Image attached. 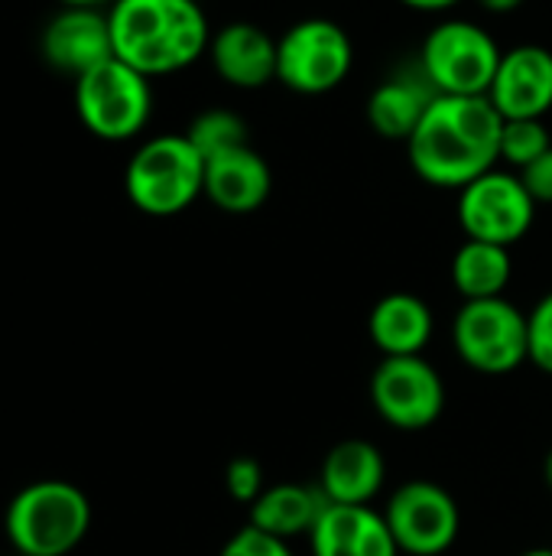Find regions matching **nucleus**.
I'll return each mask as SVG.
<instances>
[{
    "label": "nucleus",
    "instance_id": "obj_1",
    "mask_svg": "<svg viewBox=\"0 0 552 556\" xmlns=\"http://www.w3.org/2000/svg\"><path fill=\"white\" fill-rule=\"evenodd\" d=\"M504 117L485 94H439L407 140L410 169L433 189H465L501 163Z\"/></svg>",
    "mask_w": 552,
    "mask_h": 556
},
{
    "label": "nucleus",
    "instance_id": "obj_2",
    "mask_svg": "<svg viewBox=\"0 0 552 556\" xmlns=\"http://www.w3.org/2000/svg\"><path fill=\"white\" fill-rule=\"evenodd\" d=\"M107 23L114 59L146 78L185 72L211 46V23L198 0H114Z\"/></svg>",
    "mask_w": 552,
    "mask_h": 556
},
{
    "label": "nucleus",
    "instance_id": "obj_3",
    "mask_svg": "<svg viewBox=\"0 0 552 556\" xmlns=\"http://www.w3.org/2000/svg\"><path fill=\"white\" fill-rule=\"evenodd\" d=\"M91 531L88 495L65 479L23 485L7 511L3 534L20 556H68Z\"/></svg>",
    "mask_w": 552,
    "mask_h": 556
},
{
    "label": "nucleus",
    "instance_id": "obj_4",
    "mask_svg": "<svg viewBox=\"0 0 552 556\" xmlns=\"http://www.w3.org/2000/svg\"><path fill=\"white\" fill-rule=\"evenodd\" d=\"M124 192L150 218L182 215L205 195V156L185 134H156L130 153Z\"/></svg>",
    "mask_w": 552,
    "mask_h": 556
},
{
    "label": "nucleus",
    "instance_id": "obj_5",
    "mask_svg": "<svg viewBox=\"0 0 552 556\" xmlns=\"http://www.w3.org/2000/svg\"><path fill=\"white\" fill-rule=\"evenodd\" d=\"M75 114L104 143L137 140L153 121V78L120 59H107L75 78Z\"/></svg>",
    "mask_w": 552,
    "mask_h": 556
},
{
    "label": "nucleus",
    "instance_id": "obj_6",
    "mask_svg": "<svg viewBox=\"0 0 552 556\" xmlns=\"http://www.w3.org/2000/svg\"><path fill=\"white\" fill-rule=\"evenodd\" d=\"M355 42L332 16H306L277 39V81L296 94L319 98L348 81Z\"/></svg>",
    "mask_w": 552,
    "mask_h": 556
},
{
    "label": "nucleus",
    "instance_id": "obj_7",
    "mask_svg": "<svg viewBox=\"0 0 552 556\" xmlns=\"http://www.w3.org/2000/svg\"><path fill=\"white\" fill-rule=\"evenodd\" d=\"M504 49L498 39L472 20H442L436 23L416 55V65L439 94H488Z\"/></svg>",
    "mask_w": 552,
    "mask_h": 556
},
{
    "label": "nucleus",
    "instance_id": "obj_8",
    "mask_svg": "<svg viewBox=\"0 0 552 556\" xmlns=\"http://www.w3.org/2000/svg\"><path fill=\"white\" fill-rule=\"evenodd\" d=\"M452 349L478 375L501 378L530 362L527 313L508 296L465 300L452 319Z\"/></svg>",
    "mask_w": 552,
    "mask_h": 556
},
{
    "label": "nucleus",
    "instance_id": "obj_9",
    "mask_svg": "<svg viewBox=\"0 0 552 556\" xmlns=\"http://www.w3.org/2000/svg\"><path fill=\"white\" fill-rule=\"evenodd\" d=\"M381 515L400 556L449 554L462 534V508L455 495L433 479H410L397 485Z\"/></svg>",
    "mask_w": 552,
    "mask_h": 556
},
{
    "label": "nucleus",
    "instance_id": "obj_10",
    "mask_svg": "<svg viewBox=\"0 0 552 556\" xmlns=\"http://www.w3.org/2000/svg\"><path fill=\"white\" fill-rule=\"evenodd\" d=\"M537 208L540 205L527 192L521 173L495 166L491 173L459 189L455 218L465 238L514 248L517 241L530 235L537 222Z\"/></svg>",
    "mask_w": 552,
    "mask_h": 556
},
{
    "label": "nucleus",
    "instance_id": "obj_11",
    "mask_svg": "<svg viewBox=\"0 0 552 556\" xmlns=\"http://www.w3.org/2000/svg\"><path fill=\"white\" fill-rule=\"evenodd\" d=\"M368 394L377 417L400 433H423L446 410V381L423 355L381 358Z\"/></svg>",
    "mask_w": 552,
    "mask_h": 556
},
{
    "label": "nucleus",
    "instance_id": "obj_12",
    "mask_svg": "<svg viewBox=\"0 0 552 556\" xmlns=\"http://www.w3.org/2000/svg\"><path fill=\"white\" fill-rule=\"evenodd\" d=\"M39 55L42 62L65 75V78H81L94 65L114 59V42H111V23L107 10L98 7H59L39 33Z\"/></svg>",
    "mask_w": 552,
    "mask_h": 556
},
{
    "label": "nucleus",
    "instance_id": "obj_13",
    "mask_svg": "<svg viewBox=\"0 0 552 556\" xmlns=\"http://www.w3.org/2000/svg\"><path fill=\"white\" fill-rule=\"evenodd\" d=\"M485 98L504 121H547L552 111V49L540 42L504 49Z\"/></svg>",
    "mask_w": 552,
    "mask_h": 556
},
{
    "label": "nucleus",
    "instance_id": "obj_14",
    "mask_svg": "<svg viewBox=\"0 0 552 556\" xmlns=\"http://www.w3.org/2000/svg\"><path fill=\"white\" fill-rule=\"evenodd\" d=\"M208 59L215 75L231 88L257 91L277 81V39L251 20H234L215 29Z\"/></svg>",
    "mask_w": 552,
    "mask_h": 556
},
{
    "label": "nucleus",
    "instance_id": "obj_15",
    "mask_svg": "<svg viewBox=\"0 0 552 556\" xmlns=\"http://www.w3.org/2000/svg\"><path fill=\"white\" fill-rule=\"evenodd\" d=\"M273 169L251 143L205 160V199L224 215H251L267 205Z\"/></svg>",
    "mask_w": 552,
    "mask_h": 556
},
{
    "label": "nucleus",
    "instance_id": "obj_16",
    "mask_svg": "<svg viewBox=\"0 0 552 556\" xmlns=\"http://www.w3.org/2000/svg\"><path fill=\"white\" fill-rule=\"evenodd\" d=\"M312 556H400L381 511L371 505H329L309 534Z\"/></svg>",
    "mask_w": 552,
    "mask_h": 556
},
{
    "label": "nucleus",
    "instance_id": "obj_17",
    "mask_svg": "<svg viewBox=\"0 0 552 556\" xmlns=\"http://www.w3.org/2000/svg\"><path fill=\"white\" fill-rule=\"evenodd\" d=\"M387 482V459L371 440L335 443L319 469V492L329 505H371Z\"/></svg>",
    "mask_w": 552,
    "mask_h": 556
},
{
    "label": "nucleus",
    "instance_id": "obj_18",
    "mask_svg": "<svg viewBox=\"0 0 552 556\" xmlns=\"http://www.w3.org/2000/svg\"><path fill=\"white\" fill-rule=\"evenodd\" d=\"M439 98V91L429 85L420 65H403L394 75H387L368 98V124L384 140H410L429 104Z\"/></svg>",
    "mask_w": 552,
    "mask_h": 556
},
{
    "label": "nucleus",
    "instance_id": "obj_19",
    "mask_svg": "<svg viewBox=\"0 0 552 556\" xmlns=\"http://www.w3.org/2000/svg\"><path fill=\"white\" fill-rule=\"evenodd\" d=\"M433 332L436 316L429 303L407 290L381 296L368 313V336L384 358L423 355V349L433 342Z\"/></svg>",
    "mask_w": 552,
    "mask_h": 556
},
{
    "label": "nucleus",
    "instance_id": "obj_20",
    "mask_svg": "<svg viewBox=\"0 0 552 556\" xmlns=\"http://www.w3.org/2000/svg\"><path fill=\"white\" fill-rule=\"evenodd\" d=\"M325 508H329V502L319 492V485L280 482V485H267L264 495L247 508L251 511L247 525H254L257 531L273 534L280 541H296V538L312 534V528Z\"/></svg>",
    "mask_w": 552,
    "mask_h": 556
},
{
    "label": "nucleus",
    "instance_id": "obj_21",
    "mask_svg": "<svg viewBox=\"0 0 552 556\" xmlns=\"http://www.w3.org/2000/svg\"><path fill=\"white\" fill-rule=\"evenodd\" d=\"M452 287L459 290L462 300H495L504 296L511 277H514V261L511 248L488 244V241H472L455 251L452 257Z\"/></svg>",
    "mask_w": 552,
    "mask_h": 556
},
{
    "label": "nucleus",
    "instance_id": "obj_22",
    "mask_svg": "<svg viewBox=\"0 0 552 556\" xmlns=\"http://www.w3.org/2000/svg\"><path fill=\"white\" fill-rule=\"evenodd\" d=\"M185 137L192 140V147L205 160H211L218 153H228L234 147L251 143L247 121L238 111H228V108H208V111L195 114L192 124L185 127Z\"/></svg>",
    "mask_w": 552,
    "mask_h": 556
},
{
    "label": "nucleus",
    "instance_id": "obj_23",
    "mask_svg": "<svg viewBox=\"0 0 552 556\" xmlns=\"http://www.w3.org/2000/svg\"><path fill=\"white\" fill-rule=\"evenodd\" d=\"M547 150H552V134L550 127H547V121H504V130H501V163H508L514 173L527 169Z\"/></svg>",
    "mask_w": 552,
    "mask_h": 556
},
{
    "label": "nucleus",
    "instance_id": "obj_24",
    "mask_svg": "<svg viewBox=\"0 0 552 556\" xmlns=\"http://www.w3.org/2000/svg\"><path fill=\"white\" fill-rule=\"evenodd\" d=\"M527 345L530 365L552 378V290L543 293L527 313Z\"/></svg>",
    "mask_w": 552,
    "mask_h": 556
},
{
    "label": "nucleus",
    "instance_id": "obj_25",
    "mask_svg": "<svg viewBox=\"0 0 552 556\" xmlns=\"http://www.w3.org/2000/svg\"><path fill=\"white\" fill-rule=\"evenodd\" d=\"M224 489H228L231 502L251 508V505L264 495V489H267L264 466H260L254 456H238V459H231L228 469H224Z\"/></svg>",
    "mask_w": 552,
    "mask_h": 556
},
{
    "label": "nucleus",
    "instance_id": "obj_26",
    "mask_svg": "<svg viewBox=\"0 0 552 556\" xmlns=\"http://www.w3.org/2000/svg\"><path fill=\"white\" fill-rule=\"evenodd\" d=\"M218 556H296V554H293L290 541H280V538H273V534L257 531L254 525H244L241 531H234V534L224 541V547H221V554Z\"/></svg>",
    "mask_w": 552,
    "mask_h": 556
},
{
    "label": "nucleus",
    "instance_id": "obj_27",
    "mask_svg": "<svg viewBox=\"0 0 552 556\" xmlns=\"http://www.w3.org/2000/svg\"><path fill=\"white\" fill-rule=\"evenodd\" d=\"M521 179L537 205H552V150L534 160L527 169H521Z\"/></svg>",
    "mask_w": 552,
    "mask_h": 556
},
{
    "label": "nucleus",
    "instance_id": "obj_28",
    "mask_svg": "<svg viewBox=\"0 0 552 556\" xmlns=\"http://www.w3.org/2000/svg\"><path fill=\"white\" fill-rule=\"evenodd\" d=\"M397 3H403L416 13H446V10L459 7L462 0H397Z\"/></svg>",
    "mask_w": 552,
    "mask_h": 556
},
{
    "label": "nucleus",
    "instance_id": "obj_29",
    "mask_svg": "<svg viewBox=\"0 0 552 556\" xmlns=\"http://www.w3.org/2000/svg\"><path fill=\"white\" fill-rule=\"evenodd\" d=\"M485 13H495V16H504V13H514L521 10L527 0H475Z\"/></svg>",
    "mask_w": 552,
    "mask_h": 556
},
{
    "label": "nucleus",
    "instance_id": "obj_30",
    "mask_svg": "<svg viewBox=\"0 0 552 556\" xmlns=\"http://www.w3.org/2000/svg\"><path fill=\"white\" fill-rule=\"evenodd\" d=\"M59 7H98V10H107L114 0H55Z\"/></svg>",
    "mask_w": 552,
    "mask_h": 556
},
{
    "label": "nucleus",
    "instance_id": "obj_31",
    "mask_svg": "<svg viewBox=\"0 0 552 556\" xmlns=\"http://www.w3.org/2000/svg\"><path fill=\"white\" fill-rule=\"evenodd\" d=\"M543 482L550 485V492H552V450L547 453V459H543Z\"/></svg>",
    "mask_w": 552,
    "mask_h": 556
},
{
    "label": "nucleus",
    "instance_id": "obj_32",
    "mask_svg": "<svg viewBox=\"0 0 552 556\" xmlns=\"http://www.w3.org/2000/svg\"><path fill=\"white\" fill-rule=\"evenodd\" d=\"M521 556H552V547H534V551H524Z\"/></svg>",
    "mask_w": 552,
    "mask_h": 556
}]
</instances>
